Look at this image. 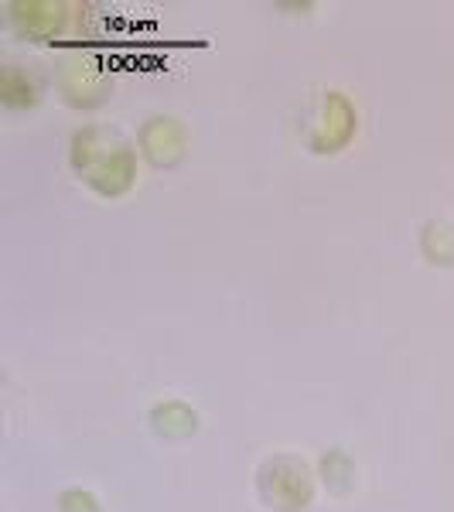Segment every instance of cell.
Here are the masks:
<instances>
[{"mask_svg": "<svg viewBox=\"0 0 454 512\" xmlns=\"http://www.w3.org/2000/svg\"><path fill=\"white\" fill-rule=\"evenodd\" d=\"M420 253L434 267H454V222L451 219H427L420 229Z\"/></svg>", "mask_w": 454, "mask_h": 512, "instance_id": "cell-9", "label": "cell"}, {"mask_svg": "<svg viewBox=\"0 0 454 512\" xmlns=\"http://www.w3.org/2000/svg\"><path fill=\"white\" fill-rule=\"evenodd\" d=\"M55 79H59V93L72 110H96L113 93V79L106 76L103 62L93 52L65 55Z\"/></svg>", "mask_w": 454, "mask_h": 512, "instance_id": "cell-5", "label": "cell"}, {"mask_svg": "<svg viewBox=\"0 0 454 512\" xmlns=\"http://www.w3.org/2000/svg\"><path fill=\"white\" fill-rule=\"evenodd\" d=\"M137 151H140V158L151 164V168L171 171L185 161L188 134L175 117H164V113H158V117H147L144 123H140Z\"/></svg>", "mask_w": 454, "mask_h": 512, "instance_id": "cell-6", "label": "cell"}, {"mask_svg": "<svg viewBox=\"0 0 454 512\" xmlns=\"http://www.w3.org/2000/svg\"><path fill=\"white\" fill-rule=\"evenodd\" d=\"M257 492L274 512H304L315 499V472L297 454H274L257 468Z\"/></svg>", "mask_w": 454, "mask_h": 512, "instance_id": "cell-2", "label": "cell"}, {"mask_svg": "<svg viewBox=\"0 0 454 512\" xmlns=\"http://www.w3.org/2000/svg\"><path fill=\"white\" fill-rule=\"evenodd\" d=\"M147 424H151V431L164 437V441H185V437H192L198 431V414L192 403H185V400H161L151 407Z\"/></svg>", "mask_w": 454, "mask_h": 512, "instance_id": "cell-8", "label": "cell"}, {"mask_svg": "<svg viewBox=\"0 0 454 512\" xmlns=\"http://www.w3.org/2000/svg\"><path fill=\"white\" fill-rule=\"evenodd\" d=\"M7 14H11V24L21 38L52 45V41L76 35L89 7L79 0H14Z\"/></svg>", "mask_w": 454, "mask_h": 512, "instance_id": "cell-3", "label": "cell"}, {"mask_svg": "<svg viewBox=\"0 0 454 512\" xmlns=\"http://www.w3.org/2000/svg\"><path fill=\"white\" fill-rule=\"evenodd\" d=\"M359 113L345 93H325L308 120V147L315 154H338L356 140Z\"/></svg>", "mask_w": 454, "mask_h": 512, "instance_id": "cell-4", "label": "cell"}, {"mask_svg": "<svg viewBox=\"0 0 454 512\" xmlns=\"http://www.w3.org/2000/svg\"><path fill=\"white\" fill-rule=\"evenodd\" d=\"M318 475L335 495L352 492V485H356V458H352L349 451H342V448L325 451V454H321V461H318Z\"/></svg>", "mask_w": 454, "mask_h": 512, "instance_id": "cell-10", "label": "cell"}, {"mask_svg": "<svg viewBox=\"0 0 454 512\" xmlns=\"http://www.w3.org/2000/svg\"><path fill=\"white\" fill-rule=\"evenodd\" d=\"M41 89H45V82L35 69L14 62L0 65V103L7 110H35L41 103Z\"/></svg>", "mask_w": 454, "mask_h": 512, "instance_id": "cell-7", "label": "cell"}, {"mask_svg": "<svg viewBox=\"0 0 454 512\" xmlns=\"http://www.w3.org/2000/svg\"><path fill=\"white\" fill-rule=\"evenodd\" d=\"M55 506H59V512H103L99 499L89 489H65Z\"/></svg>", "mask_w": 454, "mask_h": 512, "instance_id": "cell-11", "label": "cell"}, {"mask_svg": "<svg viewBox=\"0 0 454 512\" xmlns=\"http://www.w3.org/2000/svg\"><path fill=\"white\" fill-rule=\"evenodd\" d=\"M72 175L93 188L99 198H120L137 181V144H130L120 130L103 123H86L72 130L69 140Z\"/></svg>", "mask_w": 454, "mask_h": 512, "instance_id": "cell-1", "label": "cell"}]
</instances>
